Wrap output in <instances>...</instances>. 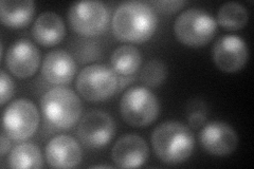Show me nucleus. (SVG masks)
Listing matches in <instances>:
<instances>
[{
    "mask_svg": "<svg viewBox=\"0 0 254 169\" xmlns=\"http://www.w3.org/2000/svg\"><path fill=\"white\" fill-rule=\"evenodd\" d=\"M92 168H113L109 165H97V166H92Z\"/></svg>",
    "mask_w": 254,
    "mask_h": 169,
    "instance_id": "a878e982",
    "label": "nucleus"
},
{
    "mask_svg": "<svg viewBox=\"0 0 254 169\" xmlns=\"http://www.w3.org/2000/svg\"><path fill=\"white\" fill-rule=\"evenodd\" d=\"M199 141L209 154L225 157L231 155L237 148L238 135L229 124L216 120L202 127Z\"/></svg>",
    "mask_w": 254,
    "mask_h": 169,
    "instance_id": "f8f14e48",
    "label": "nucleus"
},
{
    "mask_svg": "<svg viewBox=\"0 0 254 169\" xmlns=\"http://www.w3.org/2000/svg\"><path fill=\"white\" fill-rule=\"evenodd\" d=\"M158 27V17L148 2L126 1L117 7L111 28L121 42L142 44L153 37Z\"/></svg>",
    "mask_w": 254,
    "mask_h": 169,
    "instance_id": "f257e3e1",
    "label": "nucleus"
},
{
    "mask_svg": "<svg viewBox=\"0 0 254 169\" xmlns=\"http://www.w3.org/2000/svg\"><path fill=\"white\" fill-rule=\"evenodd\" d=\"M45 155L50 167L74 168L82 162L83 151L72 136L61 134L47 144Z\"/></svg>",
    "mask_w": 254,
    "mask_h": 169,
    "instance_id": "4468645a",
    "label": "nucleus"
},
{
    "mask_svg": "<svg viewBox=\"0 0 254 169\" xmlns=\"http://www.w3.org/2000/svg\"><path fill=\"white\" fill-rule=\"evenodd\" d=\"M35 14V3L31 0L0 1V20L4 26L12 29L27 27Z\"/></svg>",
    "mask_w": 254,
    "mask_h": 169,
    "instance_id": "f3484780",
    "label": "nucleus"
},
{
    "mask_svg": "<svg viewBox=\"0 0 254 169\" xmlns=\"http://www.w3.org/2000/svg\"><path fill=\"white\" fill-rule=\"evenodd\" d=\"M248 18V11L243 4L230 1L220 6L216 22L226 30L237 31L246 27Z\"/></svg>",
    "mask_w": 254,
    "mask_h": 169,
    "instance_id": "aec40b11",
    "label": "nucleus"
},
{
    "mask_svg": "<svg viewBox=\"0 0 254 169\" xmlns=\"http://www.w3.org/2000/svg\"><path fill=\"white\" fill-rule=\"evenodd\" d=\"M115 134L114 118L101 110H93L85 114L77 127L78 140L85 147L91 149L105 147Z\"/></svg>",
    "mask_w": 254,
    "mask_h": 169,
    "instance_id": "1a4fd4ad",
    "label": "nucleus"
},
{
    "mask_svg": "<svg viewBox=\"0 0 254 169\" xmlns=\"http://www.w3.org/2000/svg\"><path fill=\"white\" fill-rule=\"evenodd\" d=\"M166 67L164 62L159 59H150L145 63L141 72V80L149 87H159L166 78Z\"/></svg>",
    "mask_w": 254,
    "mask_h": 169,
    "instance_id": "412c9836",
    "label": "nucleus"
},
{
    "mask_svg": "<svg viewBox=\"0 0 254 169\" xmlns=\"http://www.w3.org/2000/svg\"><path fill=\"white\" fill-rule=\"evenodd\" d=\"M41 109L50 126L59 130H68L81 116L82 103L73 90L59 86L44 94Z\"/></svg>",
    "mask_w": 254,
    "mask_h": 169,
    "instance_id": "7ed1b4c3",
    "label": "nucleus"
},
{
    "mask_svg": "<svg viewBox=\"0 0 254 169\" xmlns=\"http://www.w3.org/2000/svg\"><path fill=\"white\" fill-rule=\"evenodd\" d=\"M118 87V74L113 68L100 63L85 67L76 78L77 92L88 102H101L111 98Z\"/></svg>",
    "mask_w": 254,
    "mask_h": 169,
    "instance_id": "423d86ee",
    "label": "nucleus"
},
{
    "mask_svg": "<svg viewBox=\"0 0 254 169\" xmlns=\"http://www.w3.org/2000/svg\"><path fill=\"white\" fill-rule=\"evenodd\" d=\"M68 19L76 33L83 36H97L107 29L109 13L103 2L82 1L70 6Z\"/></svg>",
    "mask_w": 254,
    "mask_h": 169,
    "instance_id": "6e6552de",
    "label": "nucleus"
},
{
    "mask_svg": "<svg viewBox=\"0 0 254 169\" xmlns=\"http://www.w3.org/2000/svg\"><path fill=\"white\" fill-rule=\"evenodd\" d=\"M39 125V112L30 100L19 99L11 103L3 112L2 131L13 141H26Z\"/></svg>",
    "mask_w": 254,
    "mask_h": 169,
    "instance_id": "0eeeda50",
    "label": "nucleus"
},
{
    "mask_svg": "<svg viewBox=\"0 0 254 169\" xmlns=\"http://www.w3.org/2000/svg\"><path fill=\"white\" fill-rule=\"evenodd\" d=\"M249 58L248 46L236 35L219 38L213 48V60L218 69L228 73L242 70Z\"/></svg>",
    "mask_w": 254,
    "mask_h": 169,
    "instance_id": "9d476101",
    "label": "nucleus"
},
{
    "mask_svg": "<svg viewBox=\"0 0 254 169\" xmlns=\"http://www.w3.org/2000/svg\"><path fill=\"white\" fill-rule=\"evenodd\" d=\"M14 82L13 79L6 74L4 70H1V73H0V105L4 106V105L9 102L14 94Z\"/></svg>",
    "mask_w": 254,
    "mask_h": 169,
    "instance_id": "5701e85b",
    "label": "nucleus"
},
{
    "mask_svg": "<svg viewBox=\"0 0 254 169\" xmlns=\"http://www.w3.org/2000/svg\"><path fill=\"white\" fill-rule=\"evenodd\" d=\"M76 73V63L65 50H53L46 55L42 74L49 84L62 86L72 82Z\"/></svg>",
    "mask_w": 254,
    "mask_h": 169,
    "instance_id": "2eb2a0df",
    "label": "nucleus"
},
{
    "mask_svg": "<svg viewBox=\"0 0 254 169\" xmlns=\"http://www.w3.org/2000/svg\"><path fill=\"white\" fill-rule=\"evenodd\" d=\"M142 63L140 51L134 46L124 45L117 48L110 57V65L118 75L130 76L136 73Z\"/></svg>",
    "mask_w": 254,
    "mask_h": 169,
    "instance_id": "a211bd4d",
    "label": "nucleus"
},
{
    "mask_svg": "<svg viewBox=\"0 0 254 169\" xmlns=\"http://www.w3.org/2000/svg\"><path fill=\"white\" fill-rule=\"evenodd\" d=\"M11 149V142L10 138L3 131L1 133V148H0V157L3 159Z\"/></svg>",
    "mask_w": 254,
    "mask_h": 169,
    "instance_id": "393cba45",
    "label": "nucleus"
},
{
    "mask_svg": "<svg viewBox=\"0 0 254 169\" xmlns=\"http://www.w3.org/2000/svg\"><path fill=\"white\" fill-rule=\"evenodd\" d=\"M148 3L154 7L155 11L164 15H171L178 12L182 6H185L188 3V1H184V0H175V1L157 0V1H149Z\"/></svg>",
    "mask_w": 254,
    "mask_h": 169,
    "instance_id": "4be33fe9",
    "label": "nucleus"
},
{
    "mask_svg": "<svg viewBox=\"0 0 254 169\" xmlns=\"http://www.w3.org/2000/svg\"><path fill=\"white\" fill-rule=\"evenodd\" d=\"M205 122V115L202 113V112L196 111L190 113L189 116V124L190 127L193 128H199L202 127Z\"/></svg>",
    "mask_w": 254,
    "mask_h": 169,
    "instance_id": "b1692460",
    "label": "nucleus"
},
{
    "mask_svg": "<svg viewBox=\"0 0 254 169\" xmlns=\"http://www.w3.org/2000/svg\"><path fill=\"white\" fill-rule=\"evenodd\" d=\"M150 140L156 156L169 165L186 162L195 147L193 132L178 122H165L157 126Z\"/></svg>",
    "mask_w": 254,
    "mask_h": 169,
    "instance_id": "f03ea898",
    "label": "nucleus"
},
{
    "mask_svg": "<svg viewBox=\"0 0 254 169\" xmlns=\"http://www.w3.org/2000/svg\"><path fill=\"white\" fill-rule=\"evenodd\" d=\"M41 65V52L29 39L15 42L5 54V66L18 78L33 76Z\"/></svg>",
    "mask_w": 254,
    "mask_h": 169,
    "instance_id": "9b49d317",
    "label": "nucleus"
},
{
    "mask_svg": "<svg viewBox=\"0 0 254 169\" xmlns=\"http://www.w3.org/2000/svg\"><path fill=\"white\" fill-rule=\"evenodd\" d=\"M120 110L125 123L132 127H145L157 119L160 105L147 88L131 87L122 96Z\"/></svg>",
    "mask_w": 254,
    "mask_h": 169,
    "instance_id": "39448f33",
    "label": "nucleus"
},
{
    "mask_svg": "<svg viewBox=\"0 0 254 169\" xmlns=\"http://www.w3.org/2000/svg\"><path fill=\"white\" fill-rule=\"evenodd\" d=\"M11 168H42L44 166L41 149L33 143H21L12 149L7 159Z\"/></svg>",
    "mask_w": 254,
    "mask_h": 169,
    "instance_id": "6ab92c4d",
    "label": "nucleus"
},
{
    "mask_svg": "<svg viewBox=\"0 0 254 169\" xmlns=\"http://www.w3.org/2000/svg\"><path fill=\"white\" fill-rule=\"evenodd\" d=\"M216 31L217 22L213 16L198 7L185 10L174 22L175 36L182 45L192 48L208 45Z\"/></svg>",
    "mask_w": 254,
    "mask_h": 169,
    "instance_id": "20e7f679",
    "label": "nucleus"
},
{
    "mask_svg": "<svg viewBox=\"0 0 254 169\" xmlns=\"http://www.w3.org/2000/svg\"><path fill=\"white\" fill-rule=\"evenodd\" d=\"M66 29L61 16L54 12H45L36 18L32 27V35L44 47L59 45L65 37Z\"/></svg>",
    "mask_w": 254,
    "mask_h": 169,
    "instance_id": "dca6fc26",
    "label": "nucleus"
},
{
    "mask_svg": "<svg viewBox=\"0 0 254 169\" xmlns=\"http://www.w3.org/2000/svg\"><path fill=\"white\" fill-rule=\"evenodd\" d=\"M149 148L144 139L136 133L121 136L111 150V159L117 167L137 168L146 163Z\"/></svg>",
    "mask_w": 254,
    "mask_h": 169,
    "instance_id": "ddd939ff",
    "label": "nucleus"
}]
</instances>
